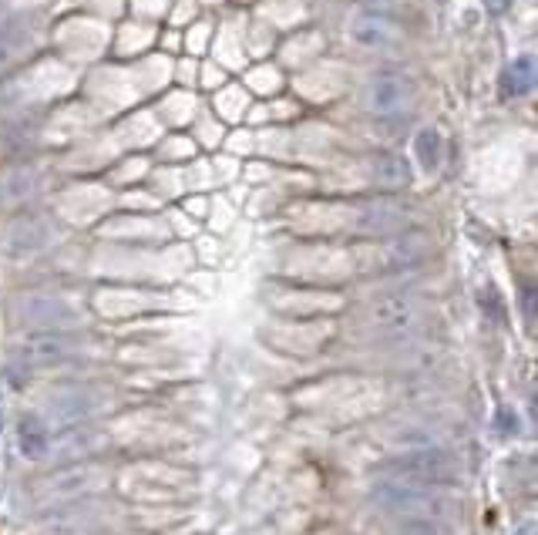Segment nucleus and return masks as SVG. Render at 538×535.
<instances>
[{"mask_svg": "<svg viewBox=\"0 0 538 535\" xmlns=\"http://www.w3.org/2000/svg\"><path fill=\"white\" fill-rule=\"evenodd\" d=\"M21 451L27 458H41L48 451V431L37 418H24L21 421Z\"/></svg>", "mask_w": 538, "mask_h": 535, "instance_id": "15", "label": "nucleus"}, {"mask_svg": "<svg viewBox=\"0 0 538 535\" xmlns=\"http://www.w3.org/2000/svg\"><path fill=\"white\" fill-rule=\"evenodd\" d=\"M485 4L491 7V11H505V7L512 4V0H485Z\"/></svg>", "mask_w": 538, "mask_h": 535, "instance_id": "21", "label": "nucleus"}, {"mask_svg": "<svg viewBox=\"0 0 538 535\" xmlns=\"http://www.w3.org/2000/svg\"><path fill=\"white\" fill-rule=\"evenodd\" d=\"M384 478H394V482H411V485H448L454 478V461L451 455H444L438 448H414L407 455L387 461L380 468Z\"/></svg>", "mask_w": 538, "mask_h": 535, "instance_id": "2", "label": "nucleus"}, {"mask_svg": "<svg viewBox=\"0 0 538 535\" xmlns=\"http://www.w3.org/2000/svg\"><path fill=\"white\" fill-rule=\"evenodd\" d=\"M85 472H78V475H71V478H58V482H54V492L58 495H68V492H81V488H85Z\"/></svg>", "mask_w": 538, "mask_h": 535, "instance_id": "17", "label": "nucleus"}, {"mask_svg": "<svg viewBox=\"0 0 538 535\" xmlns=\"http://www.w3.org/2000/svg\"><path fill=\"white\" fill-rule=\"evenodd\" d=\"M367 7H374L377 14H391V11H397L401 7V0H364Z\"/></svg>", "mask_w": 538, "mask_h": 535, "instance_id": "18", "label": "nucleus"}, {"mask_svg": "<svg viewBox=\"0 0 538 535\" xmlns=\"http://www.w3.org/2000/svg\"><path fill=\"white\" fill-rule=\"evenodd\" d=\"M414 155H417V165H421L424 172H438L441 165V135L434 132V128H421L414 138Z\"/></svg>", "mask_w": 538, "mask_h": 535, "instance_id": "14", "label": "nucleus"}, {"mask_svg": "<svg viewBox=\"0 0 538 535\" xmlns=\"http://www.w3.org/2000/svg\"><path fill=\"white\" fill-rule=\"evenodd\" d=\"M0 428H4V401H0Z\"/></svg>", "mask_w": 538, "mask_h": 535, "instance_id": "23", "label": "nucleus"}, {"mask_svg": "<svg viewBox=\"0 0 538 535\" xmlns=\"http://www.w3.org/2000/svg\"><path fill=\"white\" fill-rule=\"evenodd\" d=\"M525 313H528V320L535 317V293H532V287H525Z\"/></svg>", "mask_w": 538, "mask_h": 535, "instance_id": "19", "label": "nucleus"}, {"mask_svg": "<svg viewBox=\"0 0 538 535\" xmlns=\"http://www.w3.org/2000/svg\"><path fill=\"white\" fill-rule=\"evenodd\" d=\"M24 317L31 324H48V327H64V324H74V307H68L64 300L58 297H31L24 303Z\"/></svg>", "mask_w": 538, "mask_h": 535, "instance_id": "8", "label": "nucleus"}, {"mask_svg": "<svg viewBox=\"0 0 538 535\" xmlns=\"http://www.w3.org/2000/svg\"><path fill=\"white\" fill-rule=\"evenodd\" d=\"M27 38H31V21L27 17H14L0 27V75L11 68V61L27 48Z\"/></svg>", "mask_w": 538, "mask_h": 535, "instance_id": "9", "label": "nucleus"}, {"mask_svg": "<svg viewBox=\"0 0 538 535\" xmlns=\"http://www.w3.org/2000/svg\"><path fill=\"white\" fill-rule=\"evenodd\" d=\"M350 41L364 51H380L387 44H394V24L387 21V14H367V17H357L350 24Z\"/></svg>", "mask_w": 538, "mask_h": 535, "instance_id": "6", "label": "nucleus"}, {"mask_svg": "<svg viewBox=\"0 0 538 535\" xmlns=\"http://www.w3.org/2000/svg\"><path fill=\"white\" fill-rule=\"evenodd\" d=\"M411 105V85L401 75H377L367 85V108L380 118L401 115Z\"/></svg>", "mask_w": 538, "mask_h": 535, "instance_id": "3", "label": "nucleus"}, {"mask_svg": "<svg viewBox=\"0 0 538 535\" xmlns=\"http://www.w3.org/2000/svg\"><path fill=\"white\" fill-rule=\"evenodd\" d=\"M498 421H502V431H505V435H512V428L518 431V421L512 424V414H508V411H502V418H498Z\"/></svg>", "mask_w": 538, "mask_h": 535, "instance_id": "20", "label": "nucleus"}, {"mask_svg": "<svg viewBox=\"0 0 538 535\" xmlns=\"http://www.w3.org/2000/svg\"><path fill=\"white\" fill-rule=\"evenodd\" d=\"M535 88V61L528 58H518L512 61L505 68V75H502V91L508 98H518V95H528V91Z\"/></svg>", "mask_w": 538, "mask_h": 535, "instance_id": "12", "label": "nucleus"}, {"mask_svg": "<svg viewBox=\"0 0 538 535\" xmlns=\"http://www.w3.org/2000/svg\"><path fill=\"white\" fill-rule=\"evenodd\" d=\"M74 350V337L61 334V330H44V334H31L21 344V357L27 364H54L68 357Z\"/></svg>", "mask_w": 538, "mask_h": 535, "instance_id": "4", "label": "nucleus"}, {"mask_svg": "<svg viewBox=\"0 0 538 535\" xmlns=\"http://www.w3.org/2000/svg\"><path fill=\"white\" fill-rule=\"evenodd\" d=\"M360 226H364L367 233H401L407 226V216L397 206H391V202H374V206H367Z\"/></svg>", "mask_w": 538, "mask_h": 535, "instance_id": "10", "label": "nucleus"}, {"mask_svg": "<svg viewBox=\"0 0 538 535\" xmlns=\"http://www.w3.org/2000/svg\"><path fill=\"white\" fill-rule=\"evenodd\" d=\"M401 535H451L448 529H441L438 522H431V519H417V522H407Z\"/></svg>", "mask_w": 538, "mask_h": 535, "instance_id": "16", "label": "nucleus"}, {"mask_svg": "<svg viewBox=\"0 0 538 535\" xmlns=\"http://www.w3.org/2000/svg\"><path fill=\"white\" fill-rule=\"evenodd\" d=\"M370 175H374L377 186L384 189H401L411 182V172H407V162L397 159V155H377L374 162H370Z\"/></svg>", "mask_w": 538, "mask_h": 535, "instance_id": "11", "label": "nucleus"}, {"mask_svg": "<svg viewBox=\"0 0 538 535\" xmlns=\"http://www.w3.org/2000/svg\"><path fill=\"white\" fill-rule=\"evenodd\" d=\"M518 535H535V525H532V522H525L522 529H518Z\"/></svg>", "mask_w": 538, "mask_h": 535, "instance_id": "22", "label": "nucleus"}, {"mask_svg": "<svg viewBox=\"0 0 538 535\" xmlns=\"http://www.w3.org/2000/svg\"><path fill=\"white\" fill-rule=\"evenodd\" d=\"M374 324L380 330H391V334H404V330H411L417 324V303L411 297H401V293L377 300L374 303Z\"/></svg>", "mask_w": 538, "mask_h": 535, "instance_id": "5", "label": "nucleus"}, {"mask_svg": "<svg viewBox=\"0 0 538 535\" xmlns=\"http://www.w3.org/2000/svg\"><path fill=\"white\" fill-rule=\"evenodd\" d=\"M88 411H91V404H88L85 394H58V398L48 404V421L64 428V424L81 421Z\"/></svg>", "mask_w": 538, "mask_h": 535, "instance_id": "13", "label": "nucleus"}, {"mask_svg": "<svg viewBox=\"0 0 538 535\" xmlns=\"http://www.w3.org/2000/svg\"><path fill=\"white\" fill-rule=\"evenodd\" d=\"M374 502L391 515H421V519H441L451 512V498L434 485H411L384 478L374 492Z\"/></svg>", "mask_w": 538, "mask_h": 535, "instance_id": "1", "label": "nucleus"}, {"mask_svg": "<svg viewBox=\"0 0 538 535\" xmlns=\"http://www.w3.org/2000/svg\"><path fill=\"white\" fill-rule=\"evenodd\" d=\"M48 239H51V226L44 223L41 216H27L17 226H11V233H7V253L11 256L37 253L41 246H48Z\"/></svg>", "mask_w": 538, "mask_h": 535, "instance_id": "7", "label": "nucleus"}]
</instances>
